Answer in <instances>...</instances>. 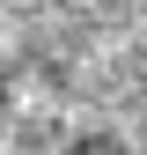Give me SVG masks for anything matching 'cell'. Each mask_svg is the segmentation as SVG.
<instances>
[{
    "instance_id": "6da1fadb",
    "label": "cell",
    "mask_w": 147,
    "mask_h": 155,
    "mask_svg": "<svg viewBox=\"0 0 147 155\" xmlns=\"http://www.w3.org/2000/svg\"><path fill=\"white\" fill-rule=\"evenodd\" d=\"M0 155H8V111H0Z\"/></svg>"
}]
</instances>
